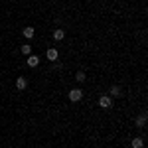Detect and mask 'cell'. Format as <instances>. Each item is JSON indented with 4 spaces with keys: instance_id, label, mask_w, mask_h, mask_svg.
Listing matches in <instances>:
<instances>
[{
    "instance_id": "cell-1",
    "label": "cell",
    "mask_w": 148,
    "mask_h": 148,
    "mask_svg": "<svg viewBox=\"0 0 148 148\" xmlns=\"http://www.w3.org/2000/svg\"><path fill=\"white\" fill-rule=\"evenodd\" d=\"M99 107H101V109H111V107H113V97L101 95V97H99Z\"/></svg>"
},
{
    "instance_id": "cell-2",
    "label": "cell",
    "mask_w": 148,
    "mask_h": 148,
    "mask_svg": "<svg viewBox=\"0 0 148 148\" xmlns=\"http://www.w3.org/2000/svg\"><path fill=\"white\" fill-rule=\"evenodd\" d=\"M67 97H69V101H71V103H79L81 99H83V91H81V89H71Z\"/></svg>"
},
{
    "instance_id": "cell-3",
    "label": "cell",
    "mask_w": 148,
    "mask_h": 148,
    "mask_svg": "<svg viewBox=\"0 0 148 148\" xmlns=\"http://www.w3.org/2000/svg\"><path fill=\"white\" fill-rule=\"evenodd\" d=\"M26 87H28V79H26V77H18V79H16V89H18V91H24Z\"/></svg>"
},
{
    "instance_id": "cell-4",
    "label": "cell",
    "mask_w": 148,
    "mask_h": 148,
    "mask_svg": "<svg viewBox=\"0 0 148 148\" xmlns=\"http://www.w3.org/2000/svg\"><path fill=\"white\" fill-rule=\"evenodd\" d=\"M26 63H28L30 67H38V65H40V57H38V56H28Z\"/></svg>"
},
{
    "instance_id": "cell-5",
    "label": "cell",
    "mask_w": 148,
    "mask_h": 148,
    "mask_svg": "<svg viewBox=\"0 0 148 148\" xmlns=\"http://www.w3.org/2000/svg\"><path fill=\"white\" fill-rule=\"evenodd\" d=\"M123 95V89L119 87V85H113L111 89H109V97H121Z\"/></svg>"
},
{
    "instance_id": "cell-6",
    "label": "cell",
    "mask_w": 148,
    "mask_h": 148,
    "mask_svg": "<svg viewBox=\"0 0 148 148\" xmlns=\"http://www.w3.org/2000/svg\"><path fill=\"white\" fill-rule=\"evenodd\" d=\"M46 57L49 59V61H57V49L56 47H49L46 51Z\"/></svg>"
},
{
    "instance_id": "cell-7",
    "label": "cell",
    "mask_w": 148,
    "mask_h": 148,
    "mask_svg": "<svg viewBox=\"0 0 148 148\" xmlns=\"http://www.w3.org/2000/svg\"><path fill=\"white\" fill-rule=\"evenodd\" d=\"M22 34H24V38H26V40H32V38L36 36V30L28 26V28H24V30H22Z\"/></svg>"
},
{
    "instance_id": "cell-8",
    "label": "cell",
    "mask_w": 148,
    "mask_h": 148,
    "mask_svg": "<svg viewBox=\"0 0 148 148\" xmlns=\"http://www.w3.org/2000/svg\"><path fill=\"white\" fill-rule=\"evenodd\" d=\"M53 40H56V42H61V40H63V38H65V32H63V30H61V28H57V30H53Z\"/></svg>"
},
{
    "instance_id": "cell-9",
    "label": "cell",
    "mask_w": 148,
    "mask_h": 148,
    "mask_svg": "<svg viewBox=\"0 0 148 148\" xmlns=\"http://www.w3.org/2000/svg\"><path fill=\"white\" fill-rule=\"evenodd\" d=\"M144 125H146V113H142V114H140V116L136 119V126L144 128Z\"/></svg>"
},
{
    "instance_id": "cell-10",
    "label": "cell",
    "mask_w": 148,
    "mask_h": 148,
    "mask_svg": "<svg viewBox=\"0 0 148 148\" xmlns=\"http://www.w3.org/2000/svg\"><path fill=\"white\" fill-rule=\"evenodd\" d=\"M130 146H132V148H142V146H144V140H142V138H132Z\"/></svg>"
},
{
    "instance_id": "cell-11",
    "label": "cell",
    "mask_w": 148,
    "mask_h": 148,
    "mask_svg": "<svg viewBox=\"0 0 148 148\" xmlns=\"http://www.w3.org/2000/svg\"><path fill=\"white\" fill-rule=\"evenodd\" d=\"M20 49H22V53H24V56H32V46H30V44H24V46L20 47Z\"/></svg>"
},
{
    "instance_id": "cell-12",
    "label": "cell",
    "mask_w": 148,
    "mask_h": 148,
    "mask_svg": "<svg viewBox=\"0 0 148 148\" xmlns=\"http://www.w3.org/2000/svg\"><path fill=\"white\" fill-rule=\"evenodd\" d=\"M75 79L79 81V83H83V81H85V71H77V73H75Z\"/></svg>"
},
{
    "instance_id": "cell-13",
    "label": "cell",
    "mask_w": 148,
    "mask_h": 148,
    "mask_svg": "<svg viewBox=\"0 0 148 148\" xmlns=\"http://www.w3.org/2000/svg\"><path fill=\"white\" fill-rule=\"evenodd\" d=\"M51 63H53V69H61V67H63V65H61V63H57V61H51Z\"/></svg>"
}]
</instances>
